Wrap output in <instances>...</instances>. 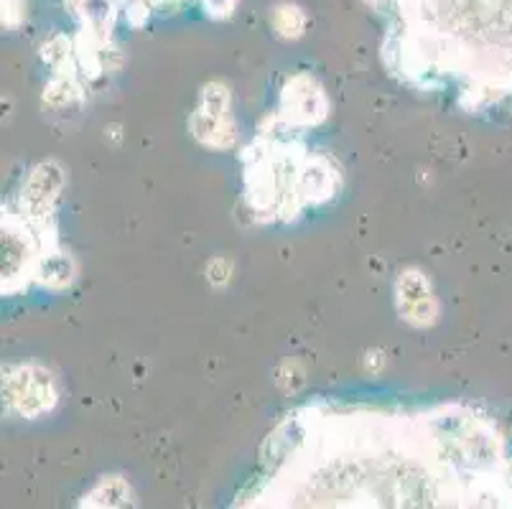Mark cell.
<instances>
[{"instance_id": "6da1fadb", "label": "cell", "mask_w": 512, "mask_h": 509, "mask_svg": "<svg viewBox=\"0 0 512 509\" xmlns=\"http://www.w3.org/2000/svg\"><path fill=\"white\" fill-rule=\"evenodd\" d=\"M390 74L467 112L512 107V0H375Z\"/></svg>"}]
</instances>
